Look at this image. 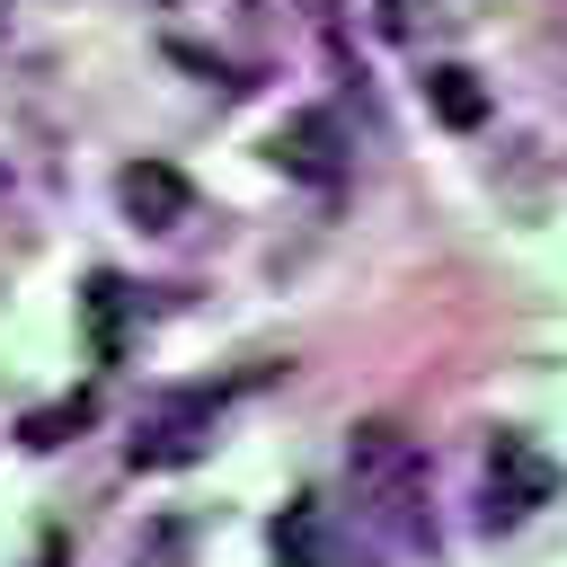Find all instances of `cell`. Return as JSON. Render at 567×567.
I'll list each match as a JSON object with an SVG mask.
<instances>
[{
  "instance_id": "6",
  "label": "cell",
  "mask_w": 567,
  "mask_h": 567,
  "mask_svg": "<svg viewBox=\"0 0 567 567\" xmlns=\"http://www.w3.org/2000/svg\"><path fill=\"white\" fill-rule=\"evenodd\" d=\"M425 97H434V115L452 124V133H478L487 124V89L461 71V62H443V71H425Z\"/></svg>"
},
{
  "instance_id": "3",
  "label": "cell",
  "mask_w": 567,
  "mask_h": 567,
  "mask_svg": "<svg viewBox=\"0 0 567 567\" xmlns=\"http://www.w3.org/2000/svg\"><path fill=\"white\" fill-rule=\"evenodd\" d=\"M275 159H284L292 177H310V186H337V168H346V133H337V115H328V106H301V115H284V133H275Z\"/></svg>"
},
{
  "instance_id": "7",
  "label": "cell",
  "mask_w": 567,
  "mask_h": 567,
  "mask_svg": "<svg viewBox=\"0 0 567 567\" xmlns=\"http://www.w3.org/2000/svg\"><path fill=\"white\" fill-rule=\"evenodd\" d=\"M275 558H284V567H328V514H319L310 496L284 514V532H275Z\"/></svg>"
},
{
  "instance_id": "8",
  "label": "cell",
  "mask_w": 567,
  "mask_h": 567,
  "mask_svg": "<svg viewBox=\"0 0 567 567\" xmlns=\"http://www.w3.org/2000/svg\"><path fill=\"white\" fill-rule=\"evenodd\" d=\"M0 186H9V168H0Z\"/></svg>"
},
{
  "instance_id": "4",
  "label": "cell",
  "mask_w": 567,
  "mask_h": 567,
  "mask_svg": "<svg viewBox=\"0 0 567 567\" xmlns=\"http://www.w3.org/2000/svg\"><path fill=\"white\" fill-rule=\"evenodd\" d=\"M115 195H124V213H133L142 230H177V221L195 213V186H186L168 159H133V168L115 177Z\"/></svg>"
},
{
  "instance_id": "5",
  "label": "cell",
  "mask_w": 567,
  "mask_h": 567,
  "mask_svg": "<svg viewBox=\"0 0 567 567\" xmlns=\"http://www.w3.org/2000/svg\"><path fill=\"white\" fill-rule=\"evenodd\" d=\"M204 425H213V390L177 399L159 425H142V434H133V470H168V461H195V452H204Z\"/></svg>"
},
{
  "instance_id": "1",
  "label": "cell",
  "mask_w": 567,
  "mask_h": 567,
  "mask_svg": "<svg viewBox=\"0 0 567 567\" xmlns=\"http://www.w3.org/2000/svg\"><path fill=\"white\" fill-rule=\"evenodd\" d=\"M346 478H354V496L372 505L381 532L434 540V514H425V452H416L408 425H390V416L354 425V434H346Z\"/></svg>"
},
{
  "instance_id": "2",
  "label": "cell",
  "mask_w": 567,
  "mask_h": 567,
  "mask_svg": "<svg viewBox=\"0 0 567 567\" xmlns=\"http://www.w3.org/2000/svg\"><path fill=\"white\" fill-rule=\"evenodd\" d=\"M558 496V461L532 434H496L487 443V523H523Z\"/></svg>"
}]
</instances>
